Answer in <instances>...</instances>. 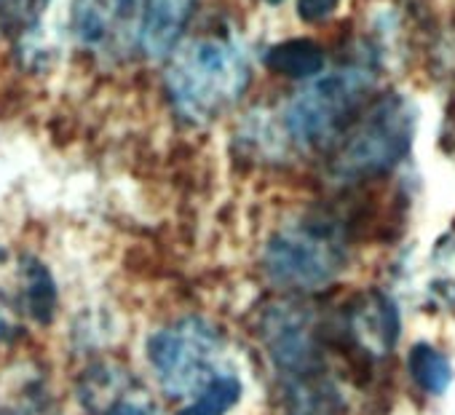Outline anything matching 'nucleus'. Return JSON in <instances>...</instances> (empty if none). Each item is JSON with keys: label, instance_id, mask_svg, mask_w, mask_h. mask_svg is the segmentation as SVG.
I'll return each instance as SVG.
<instances>
[{"label": "nucleus", "instance_id": "nucleus-1", "mask_svg": "<svg viewBox=\"0 0 455 415\" xmlns=\"http://www.w3.org/2000/svg\"><path fill=\"white\" fill-rule=\"evenodd\" d=\"M164 65V94L172 116L193 129L236 110L252 86L250 54L228 30L188 33Z\"/></svg>", "mask_w": 455, "mask_h": 415}, {"label": "nucleus", "instance_id": "nucleus-2", "mask_svg": "<svg viewBox=\"0 0 455 415\" xmlns=\"http://www.w3.org/2000/svg\"><path fill=\"white\" fill-rule=\"evenodd\" d=\"M351 231L340 210H308L282 223L260 250V271L282 295H319L348 268Z\"/></svg>", "mask_w": 455, "mask_h": 415}, {"label": "nucleus", "instance_id": "nucleus-3", "mask_svg": "<svg viewBox=\"0 0 455 415\" xmlns=\"http://www.w3.org/2000/svg\"><path fill=\"white\" fill-rule=\"evenodd\" d=\"M375 70L343 62L306 81L279 113V140L300 153H330L375 97Z\"/></svg>", "mask_w": 455, "mask_h": 415}, {"label": "nucleus", "instance_id": "nucleus-4", "mask_svg": "<svg viewBox=\"0 0 455 415\" xmlns=\"http://www.w3.org/2000/svg\"><path fill=\"white\" fill-rule=\"evenodd\" d=\"M415 110L404 97H372L327 153V174L348 188L383 180L407 158L415 140Z\"/></svg>", "mask_w": 455, "mask_h": 415}, {"label": "nucleus", "instance_id": "nucleus-5", "mask_svg": "<svg viewBox=\"0 0 455 415\" xmlns=\"http://www.w3.org/2000/svg\"><path fill=\"white\" fill-rule=\"evenodd\" d=\"M145 362L158 391L182 404L209 380L228 372V338L212 319L185 314L148 332Z\"/></svg>", "mask_w": 455, "mask_h": 415}, {"label": "nucleus", "instance_id": "nucleus-6", "mask_svg": "<svg viewBox=\"0 0 455 415\" xmlns=\"http://www.w3.org/2000/svg\"><path fill=\"white\" fill-rule=\"evenodd\" d=\"M324 316L306 295H282L258 308L255 338L276 380L330 370Z\"/></svg>", "mask_w": 455, "mask_h": 415}, {"label": "nucleus", "instance_id": "nucleus-7", "mask_svg": "<svg viewBox=\"0 0 455 415\" xmlns=\"http://www.w3.org/2000/svg\"><path fill=\"white\" fill-rule=\"evenodd\" d=\"M327 348L338 354L356 375H367L396 348L402 338V314L391 295L364 290L324 316Z\"/></svg>", "mask_w": 455, "mask_h": 415}, {"label": "nucleus", "instance_id": "nucleus-8", "mask_svg": "<svg viewBox=\"0 0 455 415\" xmlns=\"http://www.w3.org/2000/svg\"><path fill=\"white\" fill-rule=\"evenodd\" d=\"M142 17L145 0H73V41L100 65H124L140 54Z\"/></svg>", "mask_w": 455, "mask_h": 415}, {"label": "nucleus", "instance_id": "nucleus-9", "mask_svg": "<svg viewBox=\"0 0 455 415\" xmlns=\"http://www.w3.org/2000/svg\"><path fill=\"white\" fill-rule=\"evenodd\" d=\"M84 415H156V399L137 372L118 359H92L73 383Z\"/></svg>", "mask_w": 455, "mask_h": 415}, {"label": "nucleus", "instance_id": "nucleus-10", "mask_svg": "<svg viewBox=\"0 0 455 415\" xmlns=\"http://www.w3.org/2000/svg\"><path fill=\"white\" fill-rule=\"evenodd\" d=\"M198 6L201 0H145L140 54L150 62H164L190 33Z\"/></svg>", "mask_w": 455, "mask_h": 415}, {"label": "nucleus", "instance_id": "nucleus-11", "mask_svg": "<svg viewBox=\"0 0 455 415\" xmlns=\"http://www.w3.org/2000/svg\"><path fill=\"white\" fill-rule=\"evenodd\" d=\"M282 415H348V399L332 370L276 380Z\"/></svg>", "mask_w": 455, "mask_h": 415}, {"label": "nucleus", "instance_id": "nucleus-12", "mask_svg": "<svg viewBox=\"0 0 455 415\" xmlns=\"http://www.w3.org/2000/svg\"><path fill=\"white\" fill-rule=\"evenodd\" d=\"M20 300L22 316L38 327H49L60 311V290L46 263L33 255L20 260Z\"/></svg>", "mask_w": 455, "mask_h": 415}, {"label": "nucleus", "instance_id": "nucleus-13", "mask_svg": "<svg viewBox=\"0 0 455 415\" xmlns=\"http://www.w3.org/2000/svg\"><path fill=\"white\" fill-rule=\"evenodd\" d=\"M263 65L276 78L306 84L327 68V52L314 38H284L263 54Z\"/></svg>", "mask_w": 455, "mask_h": 415}, {"label": "nucleus", "instance_id": "nucleus-14", "mask_svg": "<svg viewBox=\"0 0 455 415\" xmlns=\"http://www.w3.org/2000/svg\"><path fill=\"white\" fill-rule=\"evenodd\" d=\"M242 399H244V383L236 372L228 370L214 380H209L190 399H185L174 410V415H231Z\"/></svg>", "mask_w": 455, "mask_h": 415}, {"label": "nucleus", "instance_id": "nucleus-15", "mask_svg": "<svg viewBox=\"0 0 455 415\" xmlns=\"http://www.w3.org/2000/svg\"><path fill=\"white\" fill-rule=\"evenodd\" d=\"M407 372H410L412 383L423 394H428V396H442L450 388L452 375H455L447 354H442L428 340H418L410 348V354H407Z\"/></svg>", "mask_w": 455, "mask_h": 415}, {"label": "nucleus", "instance_id": "nucleus-16", "mask_svg": "<svg viewBox=\"0 0 455 415\" xmlns=\"http://www.w3.org/2000/svg\"><path fill=\"white\" fill-rule=\"evenodd\" d=\"M49 0H0V44H22L41 30Z\"/></svg>", "mask_w": 455, "mask_h": 415}, {"label": "nucleus", "instance_id": "nucleus-17", "mask_svg": "<svg viewBox=\"0 0 455 415\" xmlns=\"http://www.w3.org/2000/svg\"><path fill=\"white\" fill-rule=\"evenodd\" d=\"M340 6V0H295L298 20L306 25H322L327 22Z\"/></svg>", "mask_w": 455, "mask_h": 415}, {"label": "nucleus", "instance_id": "nucleus-18", "mask_svg": "<svg viewBox=\"0 0 455 415\" xmlns=\"http://www.w3.org/2000/svg\"><path fill=\"white\" fill-rule=\"evenodd\" d=\"M25 335V324L17 319L12 306L0 300V346H17Z\"/></svg>", "mask_w": 455, "mask_h": 415}, {"label": "nucleus", "instance_id": "nucleus-19", "mask_svg": "<svg viewBox=\"0 0 455 415\" xmlns=\"http://www.w3.org/2000/svg\"><path fill=\"white\" fill-rule=\"evenodd\" d=\"M266 4H271V6H276V4H282V0H266Z\"/></svg>", "mask_w": 455, "mask_h": 415}]
</instances>
